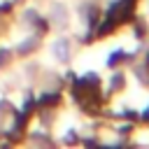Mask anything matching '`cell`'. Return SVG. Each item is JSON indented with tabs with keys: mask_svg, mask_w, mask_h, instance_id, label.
I'll return each mask as SVG.
<instances>
[{
	"mask_svg": "<svg viewBox=\"0 0 149 149\" xmlns=\"http://www.w3.org/2000/svg\"><path fill=\"white\" fill-rule=\"evenodd\" d=\"M49 51H51V56H54L56 61H65V58H68V51H70V44H68L65 37H56V40L49 44Z\"/></svg>",
	"mask_w": 149,
	"mask_h": 149,
	"instance_id": "1",
	"label": "cell"
}]
</instances>
